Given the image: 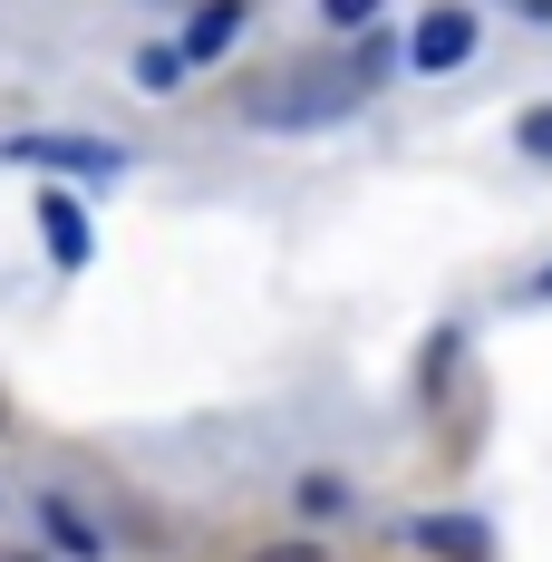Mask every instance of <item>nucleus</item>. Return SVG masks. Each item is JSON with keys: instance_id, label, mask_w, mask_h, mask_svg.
<instances>
[{"instance_id": "f8f14e48", "label": "nucleus", "mask_w": 552, "mask_h": 562, "mask_svg": "<svg viewBox=\"0 0 552 562\" xmlns=\"http://www.w3.org/2000/svg\"><path fill=\"white\" fill-rule=\"evenodd\" d=\"M252 562H320L311 543H272V553H252Z\"/></svg>"}, {"instance_id": "7ed1b4c3", "label": "nucleus", "mask_w": 552, "mask_h": 562, "mask_svg": "<svg viewBox=\"0 0 552 562\" xmlns=\"http://www.w3.org/2000/svg\"><path fill=\"white\" fill-rule=\"evenodd\" d=\"M475 49H485V20H475L465 0H437V10L407 30V68H417V78H446V68H465Z\"/></svg>"}, {"instance_id": "9b49d317", "label": "nucleus", "mask_w": 552, "mask_h": 562, "mask_svg": "<svg viewBox=\"0 0 552 562\" xmlns=\"http://www.w3.org/2000/svg\"><path fill=\"white\" fill-rule=\"evenodd\" d=\"M379 10H387V0H320L330 30H379Z\"/></svg>"}, {"instance_id": "20e7f679", "label": "nucleus", "mask_w": 552, "mask_h": 562, "mask_svg": "<svg viewBox=\"0 0 552 562\" xmlns=\"http://www.w3.org/2000/svg\"><path fill=\"white\" fill-rule=\"evenodd\" d=\"M40 243H49L58 272H88V262H98V233H88V194H78V184H49V194H40Z\"/></svg>"}, {"instance_id": "ddd939ff", "label": "nucleus", "mask_w": 552, "mask_h": 562, "mask_svg": "<svg viewBox=\"0 0 552 562\" xmlns=\"http://www.w3.org/2000/svg\"><path fill=\"white\" fill-rule=\"evenodd\" d=\"M523 291H533V301H552V262H543V272H533V281H523Z\"/></svg>"}, {"instance_id": "9d476101", "label": "nucleus", "mask_w": 552, "mask_h": 562, "mask_svg": "<svg viewBox=\"0 0 552 562\" xmlns=\"http://www.w3.org/2000/svg\"><path fill=\"white\" fill-rule=\"evenodd\" d=\"M514 146H523L533 166H552V98H533V108L514 116Z\"/></svg>"}, {"instance_id": "6e6552de", "label": "nucleus", "mask_w": 552, "mask_h": 562, "mask_svg": "<svg viewBox=\"0 0 552 562\" xmlns=\"http://www.w3.org/2000/svg\"><path fill=\"white\" fill-rule=\"evenodd\" d=\"M291 505L311 514V524H330V514H349V485H339V475H301V485H291Z\"/></svg>"}, {"instance_id": "39448f33", "label": "nucleus", "mask_w": 552, "mask_h": 562, "mask_svg": "<svg viewBox=\"0 0 552 562\" xmlns=\"http://www.w3.org/2000/svg\"><path fill=\"white\" fill-rule=\"evenodd\" d=\"M233 40H243V0H204V10L184 20V58H194V68H214Z\"/></svg>"}, {"instance_id": "f257e3e1", "label": "nucleus", "mask_w": 552, "mask_h": 562, "mask_svg": "<svg viewBox=\"0 0 552 562\" xmlns=\"http://www.w3.org/2000/svg\"><path fill=\"white\" fill-rule=\"evenodd\" d=\"M397 68H407V40H397V30H349V49L291 58L281 78H262L243 116H252L262 136H320V126H339V116H359Z\"/></svg>"}, {"instance_id": "423d86ee", "label": "nucleus", "mask_w": 552, "mask_h": 562, "mask_svg": "<svg viewBox=\"0 0 552 562\" xmlns=\"http://www.w3.org/2000/svg\"><path fill=\"white\" fill-rule=\"evenodd\" d=\"M40 533H49V543H58L68 562H98V553H108V533H98V524H88L78 505H58V495L40 505Z\"/></svg>"}, {"instance_id": "1a4fd4ad", "label": "nucleus", "mask_w": 552, "mask_h": 562, "mask_svg": "<svg viewBox=\"0 0 552 562\" xmlns=\"http://www.w3.org/2000/svg\"><path fill=\"white\" fill-rule=\"evenodd\" d=\"M417 543H427V553H485V524L446 514V524H417Z\"/></svg>"}, {"instance_id": "f03ea898", "label": "nucleus", "mask_w": 552, "mask_h": 562, "mask_svg": "<svg viewBox=\"0 0 552 562\" xmlns=\"http://www.w3.org/2000/svg\"><path fill=\"white\" fill-rule=\"evenodd\" d=\"M0 166L58 175V184H116V175L136 166V156H126V146H108V136H68V126H20V136H0Z\"/></svg>"}, {"instance_id": "0eeeda50", "label": "nucleus", "mask_w": 552, "mask_h": 562, "mask_svg": "<svg viewBox=\"0 0 552 562\" xmlns=\"http://www.w3.org/2000/svg\"><path fill=\"white\" fill-rule=\"evenodd\" d=\"M184 68H194L184 40H156V49H136V88H146V98H166V88H184Z\"/></svg>"}]
</instances>
